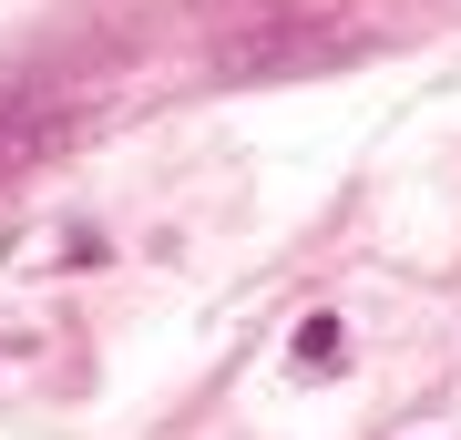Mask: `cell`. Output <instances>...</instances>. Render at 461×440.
<instances>
[{
  "instance_id": "obj_1",
  "label": "cell",
  "mask_w": 461,
  "mask_h": 440,
  "mask_svg": "<svg viewBox=\"0 0 461 440\" xmlns=\"http://www.w3.org/2000/svg\"><path fill=\"white\" fill-rule=\"evenodd\" d=\"M348 359V328L339 318H297V369H339Z\"/></svg>"
}]
</instances>
